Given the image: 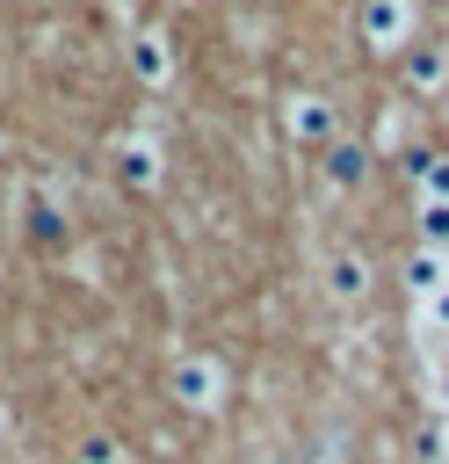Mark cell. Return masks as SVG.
<instances>
[{
  "label": "cell",
  "mask_w": 449,
  "mask_h": 464,
  "mask_svg": "<svg viewBox=\"0 0 449 464\" xmlns=\"http://www.w3.org/2000/svg\"><path fill=\"white\" fill-rule=\"evenodd\" d=\"M413 36V0H362V44L369 51H398Z\"/></svg>",
  "instance_id": "6da1fadb"
},
{
  "label": "cell",
  "mask_w": 449,
  "mask_h": 464,
  "mask_svg": "<svg viewBox=\"0 0 449 464\" xmlns=\"http://www.w3.org/2000/svg\"><path fill=\"white\" fill-rule=\"evenodd\" d=\"M413 225H420V246L449 254V203H420V210H413Z\"/></svg>",
  "instance_id": "30bf717a"
},
{
  "label": "cell",
  "mask_w": 449,
  "mask_h": 464,
  "mask_svg": "<svg viewBox=\"0 0 449 464\" xmlns=\"http://www.w3.org/2000/svg\"><path fill=\"white\" fill-rule=\"evenodd\" d=\"M413 188H420V203H449V152H435V160H427V174H420Z\"/></svg>",
  "instance_id": "8fae6325"
},
{
  "label": "cell",
  "mask_w": 449,
  "mask_h": 464,
  "mask_svg": "<svg viewBox=\"0 0 449 464\" xmlns=\"http://www.w3.org/2000/svg\"><path fill=\"white\" fill-rule=\"evenodd\" d=\"M442 283H449V254H435V246H413V254H406V297H413V304H427Z\"/></svg>",
  "instance_id": "277c9868"
},
{
  "label": "cell",
  "mask_w": 449,
  "mask_h": 464,
  "mask_svg": "<svg viewBox=\"0 0 449 464\" xmlns=\"http://www.w3.org/2000/svg\"><path fill=\"white\" fill-rule=\"evenodd\" d=\"M435 399H442V413H449V370H442V392H435Z\"/></svg>",
  "instance_id": "5bb4252c"
},
{
  "label": "cell",
  "mask_w": 449,
  "mask_h": 464,
  "mask_svg": "<svg viewBox=\"0 0 449 464\" xmlns=\"http://www.w3.org/2000/svg\"><path fill=\"white\" fill-rule=\"evenodd\" d=\"M326 290H333L340 304L362 297V290H369V261H362V254H333V261H326Z\"/></svg>",
  "instance_id": "9c48e42d"
},
{
  "label": "cell",
  "mask_w": 449,
  "mask_h": 464,
  "mask_svg": "<svg viewBox=\"0 0 449 464\" xmlns=\"http://www.w3.org/2000/svg\"><path fill=\"white\" fill-rule=\"evenodd\" d=\"M442 116H449V102H442Z\"/></svg>",
  "instance_id": "9a60e30c"
},
{
  "label": "cell",
  "mask_w": 449,
  "mask_h": 464,
  "mask_svg": "<svg viewBox=\"0 0 449 464\" xmlns=\"http://www.w3.org/2000/svg\"><path fill=\"white\" fill-rule=\"evenodd\" d=\"M442 80H449V44H420L413 65H406V87L413 94H442Z\"/></svg>",
  "instance_id": "5b68a950"
},
{
  "label": "cell",
  "mask_w": 449,
  "mask_h": 464,
  "mask_svg": "<svg viewBox=\"0 0 449 464\" xmlns=\"http://www.w3.org/2000/svg\"><path fill=\"white\" fill-rule=\"evenodd\" d=\"M420 312H427V326H435V334H449V283H442V290H435Z\"/></svg>",
  "instance_id": "4fadbf2b"
},
{
  "label": "cell",
  "mask_w": 449,
  "mask_h": 464,
  "mask_svg": "<svg viewBox=\"0 0 449 464\" xmlns=\"http://www.w3.org/2000/svg\"><path fill=\"white\" fill-rule=\"evenodd\" d=\"M282 123H290L297 145H333V102H326V94H297Z\"/></svg>",
  "instance_id": "7a4b0ae2"
},
{
  "label": "cell",
  "mask_w": 449,
  "mask_h": 464,
  "mask_svg": "<svg viewBox=\"0 0 449 464\" xmlns=\"http://www.w3.org/2000/svg\"><path fill=\"white\" fill-rule=\"evenodd\" d=\"M116 181L152 188V181H159V152H152V145H138V138H130V145H116Z\"/></svg>",
  "instance_id": "ba28073f"
},
{
  "label": "cell",
  "mask_w": 449,
  "mask_h": 464,
  "mask_svg": "<svg viewBox=\"0 0 449 464\" xmlns=\"http://www.w3.org/2000/svg\"><path fill=\"white\" fill-rule=\"evenodd\" d=\"M130 72H138L145 87H159V80L174 72V51H167V36H138V44H130Z\"/></svg>",
  "instance_id": "52a82bcc"
},
{
  "label": "cell",
  "mask_w": 449,
  "mask_h": 464,
  "mask_svg": "<svg viewBox=\"0 0 449 464\" xmlns=\"http://www.w3.org/2000/svg\"><path fill=\"white\" fill-rule=\"evenodd\" d=\"M217 392H224V377H217V362H203V355H188V362H174V399H188V406H217Z\"/></svg>",
  "instance_id": "3957f363"
},
{
  "label": "cell",
  "mask_w": 449,
  "mask_h": 464,
  "mask_svg": "<svg viewBox=\"0 0 449 464\" xmlns=\"http://www.w3.org/2000/svg\"><path fill=\"white\" fill-rule=\"evenodd\" d=\"M362 174H369V152H362L355 138H333V145H326V181H333V188H362Z\"/></svg>",
  "instance_id": "8992f818"
},
{
  "label": "cell",
  "mask_w": 449,
  "mask_h": 464,
  "mask_svg": "<svg viewBox=\"0 0 449 464\" xmlns=\"http://www.w3.org/2000/svg\"><path fill=\"white\" fill-rule=\"evenodd\" d=\"M80 464H123V442L116 435H87L80 442Z\"/></svg>",
  "instance_id": "7c38bea8"
}]
</instances>
